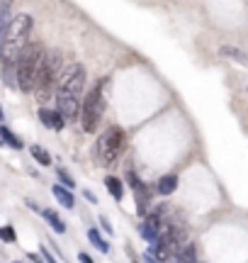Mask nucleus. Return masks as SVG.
Instances as JSON below:
<instances>
[{
    "label": "nucleus",
    "instance_id": "nucleus-4",
    "mask_svg": "<svg viewBox=\"0 0 248 263\" xmlns=\"http://www.w3.org/2000/svg\"><path fill=\"white\" fill-rule=\"evenodd\" d=\"M107 88H110V78H102V81H97L95 88L86 95V100H83V107H80V124H83V129L88 134H93V132L100 127L102 122V115L107 110Z\"/></svg>",
    "mask_w": 248,
    "mask_h": 263
},
{
    "label": "nucleus",
    "instance_id": "nucleus-5",
    "mask_svg": "<svg viewBox=\"0 0 248 263\" xmlns=\"http://www.w3.org/2000/svg\"><path fill=\"white\" fill-rule=\"evenodd\" d=\"M61 54L58 51H47L44 57V64L39 68V76H37V85H34V98L37 103H47L51 95L56 93V81L61 76Z\"/></svg>",
    "mask_w": 248,
    "mask_h": 263
},
{
    "label": "nucleus",
    "instance_id": "nucleus-22",
    "mask_svg": "<svg viewBox=\"0 0 248 263\" xmlns=\"http://www.w3.org/2000/svg\"><path fill=\"white\" fill-rule=\"evenodd\" d=\"M100 224H102V229H105L107 234H112V224L107 222V217H100Z\"/></svg>",
    "mask_w": 248,
    "mask_h": 263
},
{
    "label": "nucleus",
    "instance_id": "nucleus-2",
    "mask_svg": "<svg viewBox=\"0 0 248 263\" xmlns=\"http://www.w3.org/2000/svg\"><path fill=\"white\" fill-rule=\"evenodd\" d=\"M32 27H34V20L29 17L27 12H19V15L10 20L8 29L3 34V42H0V61L3 64H15L17 61L22 49L29 44Z\"/></svg>",
    "mask_w": 248,
    "mask_h": 263
},
{
    "label": "nucleus",
    "instance_id": "nucleus-12",
    "mask_svg": "<svg viewBox=\"0 0 248 263\" xmlns=\"http://www.w3.org/2000/svg\"><path fill=\"white\" fill-rule=\"evenodd\" d=\"M105 188H107V193H110V195L115 197V200H122V197H124L122 180L115 178V176H107V178H105Z\"/></svg>",
    "mask_w": 248,
    "mask_h": 263
},
{
    "label": "nucleus",
    "instance_id": "nucleus-3",
    "mask_svg": "<svg viewBox=\"0 0 248 263\" xmlns=\"http://www.w3.org/2000/svg\"><path fill=\"white\" fill-rule=\"evenodd\" d=\"M47 57V49L39 42H29L27 47L22 49V54L15 61V71H17V88L22 93H32L34 85H37V76L39 68L44 64Z\"/></svg>",
    "mask_w": 248,
    "mask_h": 263
},
{
    "label": "nucleus",
    "instance_id": "nucleus-19",
    "mask_svg": "<svg viewBox=\"0 0 248 263\" xmlns=\"http://www.w3.org/2000/svg\"><path fill=\"white\" fill-rule=\"evenodd\" d=\"M0 239H3V241H8V244H12V241H17V234H15V229H12V227H3V229H0Z\"/></svg>",
    "mask_w": 248,
    "mask_h": 263
},
{
    "label": "nucleus",
    "instance_id": "nucleus-18",
    "mask_svg": "<svg viewBox=\"0 0 248 263\" xmlns=\"http://www.w3.org/2000/svg\"><path fill=\"white\" fill-rule=\"evenodd\" d=\"M221 57L236 59L241 66H248V57L243 54V51H239V49H234V47H224V49H221Z\"/></svg>",
    "mask_w": 248,
    "mask_h": 263
},
{
    "label": "nucleus",
    "instance_id": "nucleus-20",
    "mask_svg": "<svg viewBox=\"0 0 248 263\" xmlns=\"http://www.w3.org/2000/svg\"><path fill=\"white\" fill-rule=\"evenodd\" d=\"M56 176H58V178H61V183H64L66 188H73V185H76V180L71 178V176H68V173H66V171H64V168H58V171H56Z\"/></svg>",
    "mask_w": 248,
    "mask_h": 263
},
{
    "label": "nucleus",
    "instance_id": "nucleus-25",
    "mask_svg": "<svg viewBox=\"0 0 248 263\" xmlns=\"http://www.w3.org/2000/svg\"><path fill=\"white\" fill-rule=\"evenodd\" d=\"M78 261H80V263H95L93 258H90V256L86 254V251H83V254H78Z\"/></svg>",
    "mask_w": 248,
    "mask_h": 263
},
{
    "label": "nucleus",
    "instance_id": "nucleus-7",
    "mask_svg": "<svg viewBox=\"0 0 248 263\" xmlns=\"http://www.w3.org/2000/svg\"><path fill=\"white\" fill-rule=\"evenodd\" d=\"M39 120L47 129H56L61 132L66 127V117L58 112V110H51V107H39Z\"/></svg>",
    "mask_w": 248,
    "mask_h": 263
},
{
    "label": "nucleus",
    "instance_id": "nucleus-24",
    "mask_svg": "<svg viewBox=\"0 0 248 263\" xmlns=\"http://www.w3.org/2000/svg\"><path fill=\"white\" fill-rule=\"evenodd\" d=\"M83 195H86V200H88V202H93V205H95V202H97V197L93 195V190H83Z\"/></svg>",
    "mask_w": 248,
    "mask_h": 263
},
{
    "label": "nucleus",
    "instance_id": "nucleus-15",
    "mask_svg": "<svg viewBox=\"0 0 248 263\" xmlns=\"http://www.w3.org/2000/svg\"><path fill=\"white\" fill-rule=\"evenodd\" d=\"M29 154H32V159L37 161L39 166H51V154H49L44 146H29Z\"/></svg>",
    "mask_w": 248,
    "mask_h": 263
},
{
    "label": "nucleus",
    "instance_id": "nucleus-16",
    "mask_svg": "<svg viewBox=\"0 0 248 263\" xmlns=\"http://www.w3.org/2000/svg\"><path fill=\"white\" fill-rule=\"evenodd\" d=\"M88 241L95 246L97 251H102V254H107V251H110V244L102 239V234H100L97 229H88Z\"/></svg>",
    "mask_w": 248,
    "mask_h": 263
},
{
    "label": "nucleus",
    "instance_id": "nucleus-9",
    "mask_svg": "<svg viewBox=\"0 0 248 263\" xmlns=\"http://www.w3.org/2000/svg\"><path fill=\"white\" fill-rule=\"evenodd\" d=\"M156 190H158L161 195H173V193L178 190V176H175V173H166V176L158 180Z\"/></svg>",
    "mask_w": 248,
    "mask_h": 263
},
{
    "label": "nucleus",
    "instance_id": "nucleus-13",
    "mask_svg": "<svg viewBox=\"0 0 248 263\" xmlns=\"http://www.w3.org/2000/svg\"><path fill=\"white\" fill-rule=\"evenodd\" d=\"M42 215H44V219H47L49 227H51V229H54L56 234H64V232H66V224H64V219H61V217H58L54 210H44Z\"/></svg>",
    "mask_w": 248,
    "mask_h": 263
},
{
    "label": "nucleus",
    "instance_id": "nucleus-26",
    "mask_svg": "<svg viewBox=\"0 0 248 263\" xmlns=\"http://www.w3.org/2000/svg\"><path fill=\"white\" fill-rule=\"evenodd\" d=\"M0 122H3V110H0Z\"/></svg>",
    "mask_w": 248,
    "mask_h": 263
},
{
    "label": "nucleus",
    "instance_id": "nucleus-23",
    "mask_svg": "<svg viewBox=\"0 0 248 263\" xmlns=\"http://www.w3.org/2000/svg\"><path fill=\"white\" fill-rule=\"evenodd\" d=\"M42 256H44V263H56V258H54V256L49 254L47 249H42Z\"/></svg>",
    "mask_w": 248,
    "mask_h": 263
},
{
    "label": "nucleus",
    "instance_id": "nucleus-21",
    "mask_svg": "<svg viewBox=\"0 0 248 263\" xmlns=\"http://www.w3.org/2000/svg\"><path fill=\"white\" fill-rule=\"evenodd\" d=\"M143 263H161V261H158V258H156L151 251H146V254H143Z\"/></svg>",
    "mask_w": 248,
    "mask_h": 263
},
{
    "label": "nucleus",
    "instance_id": "nucleus-1",
    "mask_svg": "<svg viewBox=\"0 0 248 263\" xmlns=\"http://www.w3.org/2000/svg\"><path fill=\"white\" fill-rule=\"evenodd\" d=\"M83 88H86V68L80 64H68L56 81V110L66 122H76L83 107Z\"/></svg>",
    "mask_w": 248,
    "mask_h": 263
},
{
    "label": "nucleus",
    "instance_id": "nucleus-8",
    "mask_svg": "<svg viewBox=\"0 0 248 263\" xmlns=\"http://www.w3.org/2000/svg\"><path fill=\"white\" fill-rule=\"evenodd\" d=\"M54 197H56L66 210H73V207H76V197H73L71 188H66L64 183H61V185H54Z\"/></svg>",
    "mask_w": 248,
    "mask_h": 263
},
{
    "label": "nucleus",
    "instance_id": "nucleus-10",
    "mask_svg": "<svg viewBox=\"0 0 248 263\" xmlns=\"http://www.w3.org/2000/svg\"><path fill=\"white\" fill-rule=\"evenodd\" d=\"M139 232H141L143 241H149V244H153V241L158 239V224H156V222H151L149 217H146V222L139 227Z\"/></svg>",
    "mask_w": 248,
    "mask_h": 263
},
{
    "label": "nucleus",
    "instance_id": "nucleus-11",
    "mask_svg": "<svg viewBox=\"0 0 248 263\" xmlns=\"http://www.w3.org/2000/svg\"><path fill=\"white\" fill-rule=\"evenodd\" d=\"M10 8H12V0H0V42H3V34L10 25Z\"/></svg>",
    "mask_w": 248,
    "mask_h": 263
},
{
    "label": "nucleus",
    "instance_id": "nucleus-17",
    "mask_svg": "<svg viewBox=\"0 0 248 263\" xmlns=\"http://www.w3.org/2000/svg\"><path fill=\"white\" fill-rule=\"evenodd\" d=\"M0 139L5 141L8 146H12V149H22V146H25V144L19 141V137H15V134L8 129V127H0Z\"/></svg>",
    "mask_w": 248,
    "mask_h": 263
},
{
    "label": "nucleus",
    "instance_id": "nucleus-28",
    "mask_svg": "<svg viewBox=\"0 0 248 263\" xmlns=\"http://www.w3.org/2000/svg\"><path fill=\"white\" fill-rule=\"evenodd\" d=\"M195 263H197V261H195Z\"/></svg>",
    "mask_w": 248,
    "mask_h": 263
},
{
    "label": "nucleus",
    "instance_id": "nucleus-6",
    "mask_svg": "<svg viewBox=\"0 0 248 263\" xmlns=\"http://www.w3.org/2000/svg\"><path fill=\"white\" fill-rule=\"evenodd\" d=\"M124 146H127V134L122 127H107L95 144V156L102 166H112L122 156Z\"/></svg>",
    "mask_w": 248,
    "mask_h": 263
},
{
    "label": "nucleus",
    "instance_id": "nucleus-14",
    "mask_svg": "<svg viewBox=\"0 0 248 263\" xmlns=\"http://www.w3.org/2000/svg\"><path fill=\"white\" fill-rule=\"evenodd\" d=\"M195 261H197V258H195V246H192V244H185L180 251H178V254L173 256L171 263H195Z\"/></svg>",
    "mask_w": 248,
    "mask_h": 263
},
{
    "label": "nucleus",
    "instance_id": "nucleus-27",
    "mask_svg": "<svg viewBox=\"0 0 248 263\" xmlns=\"http://www.w3.org/2000/svg\"><path fill=\"white\" fill-rule=\"evenodd\" d=\"M15 263H19V261H15Z\"/></svg>",
    "mask_w": 248,
    "mask_h": 263
}]
</instances>
